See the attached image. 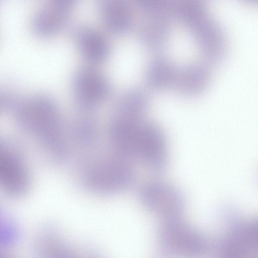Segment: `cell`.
I'll use <instances>...</instances> for the list:
<instances>
[{
    "instance_id": "6da1fadb",
    "label": "cell",
    "mask_w": 258,
    "mask_h": 258,
    "mask_svg": "<svg viewBox=\"0 0 258 258\" xmlns=\"http://www.w3.org/2000/svg\"><path fill=\"white\" fill-rule=\"evenodd\" d=\"M21 125L53 159L63 158L65 130L55 105L47 98L34 96L13 106Z\"/></svg>"
},
{
    "instance_id": "7a4b0ae2",
    "label": "cell",
    "mask_w": 258,
    "mask_h": 258,
    "mask_svg": "<svg viewBox=\"0 0 258 258\" xmlns=\"http://www.w3.org/2000/svg\"><path fill=\"white\" fill-rule=\"evenodd\" d=\"M85 182L100 194L110 195L127 189L133 185L135 174L131 160L114 153L96 159L87 168Z\"/></svg>"
},
{
    "instance_id": "3957f363",
    "label": "cell",
    "mask_w": 258,
    "mask_h": 258,
    "mask_svg": "<svg viewBox=\"0 0 258 258\" xmlns=\"http://www.w3.org/2000/svg\"><path fill=\"white\" fill-rule=\"evenodd\" d=\"M176 17L189 30L204 55L213 57L217 48L216 28L203 4L199 0H179Z\"/></svg>"
},
{
    "instance_id": "277c9868",
    "label": "cell",
    "mask_w": 258,
    "mask_h": 258,
    "mask_svg": "<svg viewBox=\"0 0 258 258\" xmlns=\"http://www.w3.org/2000/svg\"><path fill=\"white\" fill-rule=\"evenodd\" d=\"M168 156L163 131L156 124L145 121L136 138L134 158L140 160L152 172L159 173L166 168Z\"/></svg>"
},
{
    "instance_id": "5b68a950",
    "label": "cell",
    "mask_w": 258,
    "mask_h": 258,
    "mask_svg": "<svg viewBox=\"0 0 258 258\" xmlns=\"http://www.w3.org/2000/svg\"><path fill=\"white\" fill-rule=\"evenodd\" d=\"M30 174L22 154L13 145L5 143L0 149V182L5 192L17 197L28 191Z\"/></svg>"
},
{
    "instance_id": "8992f818",
    "label": "cell",
    "mask_w": 258,
    "mask_h": 258,
    "mask_svg": "<svg viewBox=\"0 0 258 258\" xmlns=\"http://www.w3.org/2000/svg\"><path fill=\"white\" fill-rule=\"evenodd\" d=\"M139 197L149 209L159 212H177L182 208L183 198L175 186L162 181H151L140 188Z\"/></svg>"
},
{
    "instance_id": "52a82bcc",
    "label": "cell",
    "mask_w": 258,
    "mask_h": 258,
    "mask_svg": "<svg viewBox=\"0 0 258 258\" xmlns=\"http://www.w3.org/2000/svg\"><path fill=\"white\" fill-rule=\"evenodd\" d=\"M139 27V36L147 48L157 49L166 44L170 34L171 17L160 14H146Z\"/></svg>"
},
{
    "instance_id": "ba28073f",
    "label": "cell",
    "mask_w": 258,
    "mask_h": 258,
    "mask_svg": "<svg viewBox=\"0 0 258 258\" xmlns=\"http://www.w3.org/2000/svg\"><path fill=\"white\" fill-rule=\"evenodd\" d=\"M179 69L168 57L156 56L147 65L145 81L152 89L158 90L168 89L175 86Z\"/></svg>"
},
{
    "instance_id": "9c48e42d",
    "label": "cell",
    "mask_w": 258,
    "mask_h": 258,
    "mask_svg": "<svg viewBox=\"0 0 258 258\" xmlns=\"http://www.w3.org/2000/svg\"><path fill=\"white\" fill-rule=\"evenodd\" d=\"M75 81L77 93L87 101L102 100L110 92V86L106 78L91 68H85L80 70Z\"/></svg>"
},
{
    "instance_id": "30bf717a",
    "label": "cell",
    "mask_w": 258,
    "mask_h": 258,
    "mask_svg": "<svg viewBox=\"0 0 258 258\" xmlns=\"http://www.w3.org/2000/svg\"><path fill=\"white\" fill-rule=\"evenodd\" d=\"M101 12L105 25L113 32H126L133 25V10L126 0H105Z\"/></svg>"
},
{
    "instance_id": "8fae6325",
    "label": "cell",
    "mask_w": 258,
    "mask_h": 258,
    "mask_svg": "<svg viewBox=\"0 0 258 258\" xmlns=\"http://www.w3.org/2000/svg\"><path fill=\"white\" fill-rule=\"evenodd\" d=\"M70 4L67 0H55L40 9L34 16L33 28L40 34L55 32L68 16Z\"/></svg>"
},
{
    "instance_id": "7c38bea8",
    "label": "cell",
    "mask_w": 258,
    "mask_h": 258,
    "mask_svg": "<svg viewBox=\"0 0 258 258\" xmlns=\"http://www.w3.org/2000/svg\"><path fill=\"white\" fill-rule=\"evenodd\" d=\"M209 71L201 62L187 63L179 69L175 87L184 96H194L200 92L207 84Z\"/></svg>"
},
{
    "instance_id": "4fadbf2b",
    "label": "cell",
    "mask_w": 258,
    "mask_h": 258,
    "mask_svg": "<svg viewBox=\"0 0 258 258\" xmlns=\"http://www.w3.org/2000/svg\"><path fill=\"white\" fill-rule=\"evenodd\" d=\"M60 238L51 231L40 234L36 244L38 258H82L70 249Z\"/></svg>"
},
{
    "instance_id": "5bb4252c",
    "label": "cell",
    "mask_w": 258,
    "mask_h": 258,
    "mask_svg": "<svg viewBox=\"0 0 258 258\" xmlns=\"http://www.w3.org/2000/svg\"><path fill=\"white\" fill-rule=\"evenodd\" d=\"M78 42L82 52L92 60H102L109 52V44L107 38L91 29H85L80 32Z\"/></svg>"
},
{
    "instance_id": "9a60e30c",
    "label": "cell",
    "mask_w": 258,
    "mask_h": 258,
    "mask_svg": "<svg viewBox=\"0 0 258 258\" xmlns=\"http://www.w3.org/2000/svg\"><path fill=\"white\" fill-rule=\"evenodd\" d=\"M1 258H9V257L6 256H1Z\"/></svg>"
}]
</instances>
